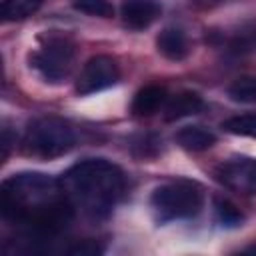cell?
<instances>
[{"mask_svg": "<svg viewBox=\"0 0 256 256\" xmlns=\"http://www.w3.org/2000/svg\"><path fill=\"white\" fill-rule=\"evenodd\" d=\"M2 214L10 222L26 224L36 234L48 236L70 222L72 202L54 178L40 172H22L2 184Z\"/></svg>", "mask_w": 256, "mask_h": 256, "instance_id": "6da1fadb", "label": "cell"}, {"mask_svg": "<svg viewBox=\"0 0 256 256\" xmlns=\"http://www.w3.org/2000/svg\"><path fill=\"white\" fill-rule=\"evenodd\" d=\"M66 198L90 218H106L124 192L122 170L104 160L90 158L74 164L60 180Z\"/></svg>", "mask_w": 256, "mask_h": 256, "instance_id": "7a4b0ae2", "label": "cell"}, {"mask_svg": "<svg viewBox=\"0 0 256 256\" xmlns=\"http://www.w3.org/2000/svg\"><path fill=\"white\" fill-rule=\"evenodd\" d=\"M204 202L202 188L190 180H176L158 186L150 196V206L158 220L192 218L200 212Z\"/></svg>", "mask_w": 256, "mask_h": 256, "instance_id": "3957f363", "label": "cell"}, {"mask_svg": "<svg viewBox=\"0 0 256 256\" xmlns=\"http://www.w3.org/2000/svg\"><path fill=\"white\" fill-rule=\"evenodd\" d=\"M74 144L72 128L54 116H44L34 120L24 136L26 152L40 156V158H56L68 152Z\"/></svg>", "mask_w": 256, "mask_h": 256, "instance_id": "277c9868", "label": "cell"}, {"mask_svg": "<svg viewBox=\"0 0 256 256\" xmlns=\"http://www.w3.org/2000/svg\"><path fill=\"white\" fill-rule=\"evenodd\" d=\"M74 58H76L74 44L68 38L54 36L30 56V64L40 72L44 80L62 82L70 76L74 68Z\"/></svg>", "mask_w": 256, "mask_h": 256, "instance_id": "5b68a950", "label": "cell"}, {"mask_svg": "<svg viewBox=\"0 0 256 256\" xmlns=\"http://www.w3.org/2000/svg\"><path fill=\"white\" fill-rule=\"evenodd\" d=\"M214 176L228 190L238 194H256V158L232 156L216 168Z\"/></svg>", "mask_w": 256, "mask_h": 256, "instance_id": "8992f818", "label": "cell"}, {"mask_svg": "<svg viewBox=\"0 0 256 256\" xmlns=\"http://www.w3.org/2000/svg\"><path fill=\"white\" fill-rule=\"evenodd\" d=\"M118 78H120V68H118L114 58L92 56L84 64V68L76 80V92L86 96V94L104 90L108 86H114L118 82Z\"/></svg>", "mask_w": 256, "mask_h": 256, "instance_id": "52a82bcc", "label": "cell"}, {"mask_svg": "<svg viewBox=\"0 0 256 256\" xmlns=\"http://www.w3.org/2000/svg\"><path fill=\"white\" fill-rule=\"evenodd\" d=\"M162 8L154 0H124L120 6V14L126 26L130 28H148L152 22L158 20Z\"/></svg>", "mask_w": 256, "mask_h": 256, "instance_id": "ba28073f", "label": "cell"}, {"mask_svg": "<svg viewBox=\"0 0 256 256\" xmlns=\"http://www.w3.org/2000/svg\"><path fill=\"white\" fill-rule=\"evenodd\" d=\"M156 48L168 60H184L190 52L188 38L180 28H164L156 38Z\"/></svg>", "mask_w": 256, "mask_h": 256, "instance_id": "9c48e42d", "label": "cell"}, {"mask_svg": "<svg viewBox=\"0 0 256 256\" xmlns=\"http://www.w3.org/2000/svg\"><path fill=\"white\" fill-rule=\"evenodd\" d=\"M176 144L190 152H202L216 144V136L204 126H184L174 136Z\"/></svg>", "mask_w": 256, "mask_h": 256, "instance_id": "30bf717a", "label": "cell"}, {"mask_svg": "<svg viewBox=\"0 0 256 256\" xmlns=\"http://www.w3.org/2000/svg\"><path fill=\"white\" fill-rule=\"evenodd\" d=\"M202 108H204V100L198 94H194V92H180V94H176L166 104L164 118L168 122L170 120H178V118H186V116L198 114Z\"/></svg>", "mask_w": 256, "mask_h": 256, "instance_id": "8fae6325", "label": "cell"}, {"mask_svg": "<svg viewBox=\"0 0 256 256\" xmlns=\"http://www.w3.org/2000/svg\"><path fill=\"white\" fill-rule=\"evenodd\" d=\"M164 98H166V90L162 86H156V84L144 86L134 96L132 112L136 116H150V114H154L160 108V104L164 102Z\"/></svg>", "mask_w": 256, "mask_h": 256, "instance_id": "7c38bea8", "label": "cell"}, {"mask_svg": "<svg viewBox=\"0 0 256 256\" xmlns=\"http://www.w3.org/2000/svg\"><path fill=\"white\" fill-rule=\"evenodd\" d=\"M42 0H2V18L6 22L24 20L40 8Z\"/></svg>", "mask_w": 256, "mask_h": 256, "instance_id": "4fadbf2b", "label": "cell"}, {"mask_svg": "<svg viewBox=\"0 0 256 256\" xmlns=\"http://www.w3.org/2000/svg\"><path fill=\"white\" fill-rule=\"evenodd\" d=\"M228 96L240 104H256V76H242L228 86Z\"/></svg>", "mask_w": 256, "mask_h": 256, "instance_id": "5bb4252c", "label": "cell"}, {"mask_svg": "<svg viewBox=\"0 0 256 256\" xmlns=\"http://www.w3.org/2000/svg\"><path fill=\"white\" fill-rule=\"evenodd\" d=\"M222 128L236 136H250L256 138V114H240L232 116L222 122Z\"/></svg>", "mask_w": 256, "mask_h": 256, "instance_id": "9a60e30c", "label": "cell"}, {"mask_svg": "<svg viewBox=\"0 0 256 256\" xmlns=\"http://www.w3.org/2000/svg\"><path fill=\"white\" fill-rule=\"evenodd\" d=\"M228 50L236 56L250 54L256 50V28H242L228 40Z\"/></svg>", "mask_w": 256, "mask_h": 256, "instance_id": "2e32d148", "label": "cell"}, {"mask_svg": "<svg viewBox=\"0 0 256 256\" xmlns=\"http://www.w3.org/2000/svg\"><path fill=\"white\" fill-rule=\"evenodd\" d=\"M214 208H216V218L222 226H238L244 218L242 212L238 210V206L234 202H230L228 198H216Z\"/></svg>", "mask_w": 256, "mask_h": 256, "instance_id": "e0dca14e", "label": "cell"}, {"mask_svg": "<svg viewBox=\"0 0 256 256\" xmlns=\"http://www.w3.org/2000/svg\"><path fill=\"white\" fill-rule=\"evenodd\" d=\"M72 6L84 14L100 16V18H110L114 14V8L108 0H74Z\"/></svg>", "mask_w": 256, "mask_h": 256, "instance_id": "ac0fdd59", "label": "cell"}, {"mask_svg": "<svg viewBox=\"0 0 256 256\" xmlns=\"http://www.w3.org/2000/svg\"><path fill=\"white\" fill-rule=\"evenodd\" d=\"M132 150L138 158H152L158 154L160 150V140L152 134H146V136H140L138 140H134L132 144Z\"/></svg>", "mask_w": 256, "mask_h": 256, "instance_id": "d6986e66", "label": "cell"}, {"mask_svg": "<svg viewBox=\"0 0 256 256\" xmlns=\"http://www.w3.org/2000/svg\"><path fill=\"white\" fill-rule=\"evenodd\" d=\"M68 252H70V254H80V256H92V254H98L100 248H98V244L86 240V242H82V244H78V246H72Z\"/></svg>", "mask_w": 256, "mask_h": 256, "instance_id": "ffe728a7", "label": "cell"}, {"mask_svg": "<svg viewBox=\"0 0 256 256\" xmlns=\"http://www.w3.org/2000/svg\"><path fill=\"white\" fill-rule=\"evenodd\" d=\"M10 144H12V136H10V130H8V128H4V130H2V158H6V156H8Z\"/></svg>", "mask_w": 256, "mask_h": 256, "instance_id": "44dd1931", "label": "cell"}]
</instances>
